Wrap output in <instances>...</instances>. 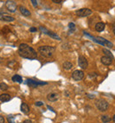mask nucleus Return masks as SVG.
<instances>
[{
  "mask_svg": "<svg viewBox=\"0 0 115 123\" xmlns=\"http://www.w3.org/2000/svg\"><path fill=\"white\" fill-rule=\"evenodd\" d=\"M18 53L21 57L29 60H34L37 57V53L36 52V50L30 46H28L27 44H21L19 46Z\"/></svg>",
  "mask_w": 115,
  "mask_h": 123,
  "instance_id": "1",
  "label": "nucleus"
},
{
  "mask_svg": "<svg viewBox=\"0 0 115 123\" xmlns=\"http://www.w3.org/2000/svg\"><path fill=\"white\" fill-rule=\"evenodd\" d=\"M55 48L54 46H42L38 47V52L42 56L45 57V58H50L53 55V54L55 53Z\"/></svg>",
  "mask_w": 115,
  "mask_h": 123,
  "instance_id": "2",
  "label": "nucleus"
},
{
  "mask_svg": "<svg viewBox=\"0 0 115 123\" xmlns=\"http://www.w3.org/2000/svg\"><path fill=\"white\" fill-rule=\"evenodd\" d=\"M96 106L100 111H105L109 108V104L105 100V99H99L96 103Z\"/></svg>",
  "mask_w": 115,
  "mask_h": 123,
  "instance_id": "3",
  "label": "nucleus"
},
{
  "mask_svg": "<svg viewBox=\"0 0 115 123\" xmlns=\"http://www.w3.org/2000/svg\"><path fill=\"white\" fill-rule=\"evenodd\" d=\"M76 15L79 17H87L92 14V11L89 8H82V9H79L75 12Z\"/></svg>",
  "mask_w": 115,
  "mask_h": 123,
  "instance_id": "4",
  "label": "nucleus"
},
{
  "mask_svg": "<svg viewBox=\"0 0 115 123\" xmlns=\"http://www.w3.org/2000/svg\"><path fill=\"white\" fill-rule=\"evenodd\" d=\"M26 83L30 86V87H33V88H36L38 86H43V85H47V82H42V81H37V80H30L28 79L27 80V82Z\"/></svg>",
  "mask_w": 115,
  "mask_h": 123,
  "instance_id": "5",
  "label": "nucleus"
},
{
  "mask_svg": "<svg viewBox=\"0 0 115 123\" xmlns=\"http://www.w3.org/2000/svg\"><path fill=\"white\" fill-rule=\"evenodd\" d=\"M40 31H42V33L44 34H47V35H49L51 37H52V38H54V39H57V40H61L60 37L58 36V35H57L56 33H54V32H52V31H48L47 29H45L44 27H40Z\"/></svg>",
  "mask_w": 115,
  "mask_h": 123,
  "instance_id": "6",
  "label": "nucleus"
},
{
  "mask_svg": "<svg viewBox=\"0 0 115 123\" xmlns=\"http://www.w3.org/2000/svg\"><path fill=\"white\" fill-rule=\"evenodd\" d=\"M72 78L75 81H79V80H82L84 78V72L80 70H76L72 73Z\"/></svg>",
  "mask_w": 115,
  "mask_h": 123,
  "instance_id": "7",
  "label": "nucleus"
},
{
  "mask_svg": "<svg viewBox=\"0 0 115 123\" xmlns=\"http://www.w3.org/2000/svg\"><path fill=\"white\" fill-rule=\"evenodd\" d=\"M5 6L8 11L11 12H15L17 10V5L14 1H6Z\"/></svg>",
  "mask_w": 115,
  "mask_h": 123,
  "instance_id": "8",
  "label": "nucleus"
},
{
  "mask_svg": "<svg viewBox=\"0 0 115 123\" xmlns=\"http://www.w3.org/2000/svg\"><path fill=\"white\" fill-rule=\"evenodd\" d=\"M78 64L79 66L82 68V70H85V69H87L88 68V61H87V59L85 58L84 56H79V59H78Z\"/></svg>",
  "mask_w": 115,
  "mask_h": 123,
  "instance_id": "9",
  "label": "nucleus"
},
{
  "mask_svg": "<svg viewBox=\"0 0 115 123\" xmlns=\"http://www.w3.org/2000/svg\"><path fill=\"white\" fill-rule=\"evenodd\" d=\"M14 20H15V19L13 18L12 16H10L9 14H7V13L0 12V21H4V22H13Z\"/></svg>",
  "mask_w": 115,
  "mask_h": 123,
  "instance_id": "10",
  "label": "nucleus"
},
{
  "mask_svg": "<svg viewBox=\"0 0 115 123\" xmlns=\"http://www.w3.org/2000/svg\"><path fill=\"white\" fill-rule=\"evenodd\" d=\"M58 98H59L58 94V93H55V92L50 93V94L47 95V99L51 102H56V101L58 100Z\"/></svg>",
  "mask_w": 115,
  "mask_h": 123,
  "instance_id": "11",
  "label": "nucleus"
},
{
  "mask_svg": "<svg viewBox=\"0 0 115 123\" xmlns=\"http://www.w3.org/2000/svg\"><path fill=\"white\" fill-rule=\"evenodd\" d=\"M101 62L105 65H110L112 62V58L109 56L104 55L101 57Z\"/></svg>",
  "mask_w": 115,
  "mask_h": 123,
  "instance_id": "12",
  "label": "nucleus"
},
{
  "mask_svg": "<svg viewBox=\"0 0 115 123\" xmlns=\"http://www.w3.org/2000/svg\"><path fill=\"white\" fill-rule=\"evenodd\" d=\"M105 24L102 22H97L96 25H95V30H96L97 32H102V31L105 30Z\"/></svg>",
  "mask_w": 115,
  "mask_h": 123,
  "instance_id": "13",
  "label": "nucleus"
},
{
  "mask_svg": "<svg viewBox=\"0 0 115 123\" xmlns=\"http://www.w3.org/2000/svg\"><path fill=\"white\" fill-rule=\"evenodd\" d=\"M19 9H20V12H21L24 16H30L31 15V12H29L27 8H25L24 6H19Z\"/></svg>",
  "mask_w": 115,
  "mask_h": 123,
  "instance_id": "14",
  "label": "nucleus"
},
{
  "mask_svg": "<svg viewBox=\"0 0 115 123\" xmlns=\"http://www.w3.org/2000/svg\"><path fill=\"white\" fill-rule=\"evenodd\" d=\"M21 110L24 114H28L29 113V110H30V109H29V106H28L27 104L22 103L21 105Z\"/></svg>",
  "mask_w": 115,
  "mask_h": 123,
  "instance_id": "15",
  "label": "nucleus"
},
{
  "mask_svg": "<svg viewBox=\"0 0 115 123\" xmlns=\"http://www.w3.org/2000/svg\"><path fill=\"white\" fill-rule=\"evenodd\" d=\"M10 100H11V95L8 94H1L0 95V101L1 102L5 103V102H8Z\"/></svg>",
  "mask_w": 115,
  "mask_h": 123,
  "instance_id": "16",
  "label": "nucleus"
},
{
  "mask_svg": "<svg viewBox=\"0 0 115 123\" xmlns=\"http://www.w3.org/2000/svg\"><path fill=\"white\" fill-rule=\"evenodd\" d=\"M73 68V64L70 62H65L63 63V69L66 71H69Z\"/></svg>",
  "mask_w": 115,
  "mask_h": 123,
  "instance_id": "17",
  "label": "nucleus"
},
{
  "mask_svg": "<svg viewBox=\"0 0 115 123\" xmlns=\"http://www.w3.org/2000/svg\"><path fill=\"white\" fill-rule=\"evenodd\" d=\"M12 80L13 82H17V83H22V78L20 76V75H14V76H12Z\"/></svg>",
  "mask_w": 115,
  "mask_h": 123,
  "instance_id": "18",
  "label": "nucleus"
},
{
  "mask_svg": "<svg viewBox=\"0 0 115 123\" xmlns=\"http://www.w3.org/2000/svg\"><path fill=\"white\" fill-rule=\"evenodd\" d=\"M68 28H69L70 33H73L74 30H75V24L73 22H70L69 24H68Z\"/></svg>",
  "mask_w": 115,
  "mask_h": 123,
  "instance_id": "19",
  "label": "nucleus"
},
{
  "mask_svg": "<svg viewBox=\"0 0 115 123\" xmlns=\"http://www.w3.org/2000/svg\"><path fill=\"white\" fill-rule=\"evenodd\" d=\"M102 121H103L104 123H107V122H110L111 121V118L109 117V116H107V115H104V116H102Z\"/></svg>",
  "mask_w": 115,
  "mask_h": 123,
  "instance_id": "20",
  "label": "nucleus"
},
{
  "mask_svg": "<svg viewBox=\"0 0 115 123\" xmlns=\"http://www.w3.org/2000/svg\"><path fill=\"white\" fill-rule=\"evenodd\" d=\"M103 53L105 54V55L109 56V57H112V58H113V56H112V53L110 52L109 50H107V49H105V48H104V49H103Z\"/></svg>",
  "mask_w": 115,
  "mask_h": 123,
  "instance_id": "21",
  "label": "nucleus"
},
{
  "mask_svg": "<svg viewBox=\"0 0 115 123\" xmlns=\"http://www.w3.org/2000/svg\"><path fill=\"white\" fill-rule=\"evenodd\" d=\"M0 89L3 90V91H5V90L8 89V86L5 83L2 82V83H0Z\"/></svg>",
  "mask_w": 115,
  "mask_h": 123,
  "instance_id": "22",
  "label": "nucleus"
},
{
  "mask_svg": "<svg viewBox=\"0 0 115 123\" xmlns=\"http://www.w3.org/2000/svg\"><path fill=\"white\" fill-rule=\"evenodd\" d=\"M7 120H8V122L9 123H15V121H14V118L13 117H8L7 118Z\"/></svg>",
  "mask_w": 115,
  "mask_h": 123,
  "instance_id": "23",
  "label": "nucleus"
},
{
  "mask_svg": "<svg viewBox=\"0 0 115 123\" xmlns=\"http://www.w3.org/2000/svg\"><path fill=\"white\" fill-rule=\"evenodd\" d=\"M35 105H37V106H42V105H43V103H42V102H40V101H37V102H36Z\"/></svg>",
  "mask_w": 115,
  "mask_h": 123,
  "instance_id": "24",
  "label": "nucleus"
},
{
  "mask_svg": "<svg viewBox=\"0 0 115 123\" xmlns=\"http://www.w3.org/2000/svg\"><path fill=\"white\" fill-rule=\"evenodd\" d=\"M97 73H94V72H93V73H89V78H95V77H97Z\"/></svg>",
  "mask_w": 115,
  "mask_h": 123,
  "instance_id": "25",
  "label": "nucleus"
},
{
  "mask_svg": "<svg viewBox=\"0 0 115 123\" xmlns=\"http://www.w3.org/2000/svg\"><path fill=\"white\" fill-rule=\"evenodd\" d=\"M29 31H30V32H36V31H37V29L35 28V27H31V28L29 29Z\"/></svg>",
  "mask_w": 115,
  "mask_h": 123,
  "instance_id": "26",
  "label": "nucleus"
},
{
  "mask_svg": "<svg viewBox=\"0 0 115 123\" xmlns=\"http://www.w3.org/2000/svg\"><path fill=\"white\" fill-rule=\"evenodd\" d=\"M52 2L56 4H61L63 2V0H52Z\"/></svg>",
  "mask_w": 115,
  "mask_h": 123,
  "instance_id": "27",
  "label": "nucleus"
},
{
  "mask_svg": "<svg viewBox=\"0 0 115 123\" xmlns=\"http://www.w3.org/2000/svg\"><path fill=\"white\" fill-rule=\"evenodd\" d=\"M31 3L33 4L34 6H37V1H36V0H32V1H31Z\"/></svg>",
  "mask_w": 115,
  "mask_h": 123,
  "instance_id": "28",
  "label": "nucleus"
},
{
  "mask_svg": "<svg viewBox=\"0 0 115 123\" xmlns=\"http://www.w3.org/2000/svg\"><path fill=\"white\" fill-rule=\"evenodd\" d=\"M0 123H5V118L3 116H0Z\"/></svg>",
  "mask_w": 115,
  "mask_h": 123,
  "instance_id": "29",
  "label": "nucleus"
},
{
  "mask_svg": "<svg viewBox=\"0 0 115 123\" xmlns=\"http://www.w3.org/2000/svg\"><path fill=\"white\" fill-rule=\"evenodd\" d=\"M23 123H33V121L30 120H24V122Z\"/></svg>",
  "mask_w": 115,
  "mask_h": 123,
  "instance_id": "30",
  "label": "nucleus"
},
{
  "mask_svg": "<svg viewBox=\"0 0 115 123\" xmlns=\"http://www.w3.org/2000/svg\"><path fill=\"white\" fill-rule=\"evenodd\" d=\"M47 108H48L49 110H51V111H53V112H55V111H54V110H53V108H52V107H51V106H50V105H47Z\"/></svg>",
  "mask_w": 115,
  "mask_h": 123,
  "instance_id": "31",
  "label": "nucleus"
},
{
  "mask_svg": "<svg viewBox=\"0 0 115 123\" xmlns=\"http://www.w3.org/2000/svg\"><path fill=\"white\" fill-rule=\"evenodd\" d=\"M88 97L89 98H95V96L93 95H88Z\"/></svg>",
  "mask_w": 115,
  "mask_h": 123,
  "instance_id": "32",
  "label": "nucleus"
},
{
  "mask_svg": "<svg viewBox=\"0 0 115 123\" xmlns=\"http://www.w3.org/2000/svg\"><path fill=\"white\" fill-rule=\"evenodd\" d=\"M112 31H113V33H114V35H115V24L113 25V27H112Z\"/></svg>",
  "mask_w": 115,
  "mask_h": 123,
  "instance_id": "33",
  "label": "nucleus"
},
{
  "mask_svg": "<svg viewBox=\"0 0 115 123\" xmlns=\"http://www.w3.org/2000/svg\"><path fill=\"white\" fill-rule=\"evenodd\" d=\"M65 94H66V96H67V97L69 96V94H68V92H66Z\"/></svg>",
  "mask_w": 115,
  "mask_h": 123,
  "instance_id": "34",
  "label": "nucleus"
},
{
  "mask_svg": "<svg viewBox=\"0 0 115 123\" xmlns=\"http://www.w3.org/2000/svg\"><path fill=\"white\" fill-rule=\"evenodd\" d=\"M112 120H113V121H114V122H115V115H114V116H113V118H112Z\"/></svg>",
  "mask_w": 115,
  "mask_h": 123,
  "instance_id": "35",
  "label": "nucleus"
}]
</instances>
